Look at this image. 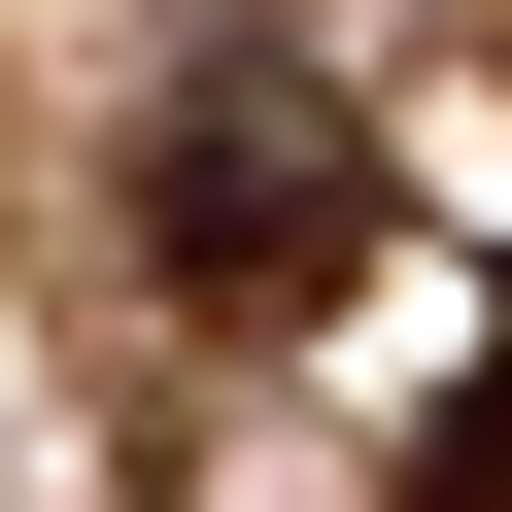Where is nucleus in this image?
<instances>
[{
	"label": "nucleus",
	"mask_w": 512,
	"mask_h": 512,
	"mask_svg": "<svg viewBox=\"0 0 512 512\" xmlns=\"http://www.w3.org/2000/svg\"><path fill=\"white\" fill-rule=\"evenodd\" d=\"M137 274H171V308H239V342H274V308H342V274H376V137H342L308 69L137 103Z\"/></svg>",
	"instance_id": "f257e3e1"
},
{
	"label": "nucleus",
	"mask_w": 512,
	"mask_h": 512,
	"mask_svg": "<svg viewBox=\"0 0 512 512\" xmlns=\"http://www.w3.org/2000/svg\"><path fill=\"white\" fill-rule=\"evenodd\" d=\"M410 512H512V308H478V410L410 444Z\"/></svg>",
	"instance_id": "f03ea898"
}]
</instances>
